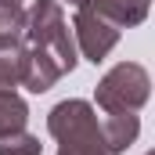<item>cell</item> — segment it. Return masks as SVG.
Instances as JSON below:
<instances>
[{"label": "cell", "mask_w": 155, "mask_h": 155, "mask_svg": "<svg viewBox=\"0 0 155 155\" xmlns=\"http://www.w3.org/2000/svg\"><path fill=\"white\" fill-rule=\"evenodd\" d=\"M22 29H25V7L0 4V51H15L22 43Z\"/></svg>", "instance_id": "7"}, {"label": "cell", "mask_w": 155, "mask_h": 155, "mask_svg": "<svg viewBox=\"0 0 155 155\" xmlns=\"http://www.w3.org/2000/svg\"><path fill=\"white\" fill-rule=\"evenodd\" d=\"M141 134V119L137 112H105L101 119V141L108 155H123Z\"/></svg>", "instance_id": "5"}, {"label": "cell", "mask_w": 155, "mask_h": 155, "mask_svg": "<svg viewBox=\"0 0 155 155\" xmlns=\"http://www.w3.org/2000/svg\"><path fill=\"white\" fill-rule=\"evenodd\" d=\"M58 155H108V152H105L101 130H94V134H76V137H61V141H58Z\"/></svg>", "instance_id": "8"}, {"label": "cell", "mask_w": 155, "mask_h": 155, "mask_svg": "<svg viewBox=\"0 0 155 155\" xmlns=\"http://www.w3.org/2000/svg\"><path fill=\"white\" fill-rule=\"evenodd\" d=\"M18 87V69H15V51H0V90Z\"/></svg>", "instance_id": "10"}, {"label": "cell", "mask_w": 155, "mask_h": 155, "mask_svg": "<svg viewBox=\"0 0 155 155\" xmlns=\"http://www.w3.org/2000/svg\"><path fill=\"white\" fill-rule=\"evenodd\" d=\"M152 97V76L137 61H119L97 79L94 101L101 112H137Z\"/></svg>", "instance_id": "2"}, {"label": "cell", "mask_w": 155, "mask_h": 155, "mask_svg": "<svg viewBox=\"0 0 155 155\" xmlns=\"http://www.w3.org/2000/svg\"><path fill=\"white\" fill-rule=\"evenodd\" d=\"M148 155H152V152H148Z\"/></svg>", "instance_id": "12"}, {"label": "cell", "mask_w": 155, "mask_h": 155, "mask_svg": "<svg viewBox=\"0 0 155 155\" xmlns=\"http://www.w3.org/2000/svg\"><path fill=\"white\" fill-rule=\"evenodd\" d=\"M0 4H15V7H22V4H25V0H0Z\"/></svg>", "instance_id": "11"}, {"label": "cell", "mask_w": 155, "mask_h": 155, "mask_svg": "<svg viewBox=\"0 0 155 155\" xmlns=\"http://www.w3.org/2000/svg\"><path fill=\"white\" fill-rule=\"evenodd\" d=\"M25 123H29L25 97L15 94V90H0V137L15 134V130H25Z\"/></svg>", "instance_id": "6"}, {"label": "cell", "mask_w": 155, "mask_h": 155, "mask_svg": "<svg viewBox=\"0 0 155 155\" xmlns=\"http://www.w3.org/2000/svg\"><path fill=\"white\" fill-rule=\"evenodd\" d=\"M40 152H43V144L29 130H15V134L0 137V155H40Z\"/></svg>", "instance_id": "9"}, {"label": "cell", "mask_w": 155, "mask_h": 155, "mask_svg": "<svg viewBox=\"0 0 155 155\" xmlns=\"http://www.w3.org/2000/svg\"><path fill=\"white\" fill-rule=\"evenodd\" d=\"M22 43L29 51L43 54L61 76H69L79 61L72 29L65 22V11L58 0H33V7L25 11V29H22Z\"/></svg>", "instance_id": "1"}, {"label": "cell", "mask_w": 155, "mask_h": 155, "mask_svg": "<svg viewBox=\"0 0 155 155\" xmlns=\"http://www.w3.org/2000/svg\"><path fill=\"white\" fill-rule=\"evenodd\" d=\"M119 25H112L108 18L94 15V11H76L72 18V40H76V51L87 58V61H105L112 54V47L119 43Z\"/></svg>", "instance_id": "3"}, {"label": "cell", "mask_w": 155, "mask_h": 155, "mask_svg": "<svg viewBox=\"0 0 155 155\" xmlns=\"http://www.w3.org/2000/svg\"><path fill=\"white\" fill-rule=\"evenodd\" d=\"M76 11H94L101 18H108L119 29H134L148 18V7L152 0H69Z\"/></svg>", "instance_id": "4"}]
</instances>
